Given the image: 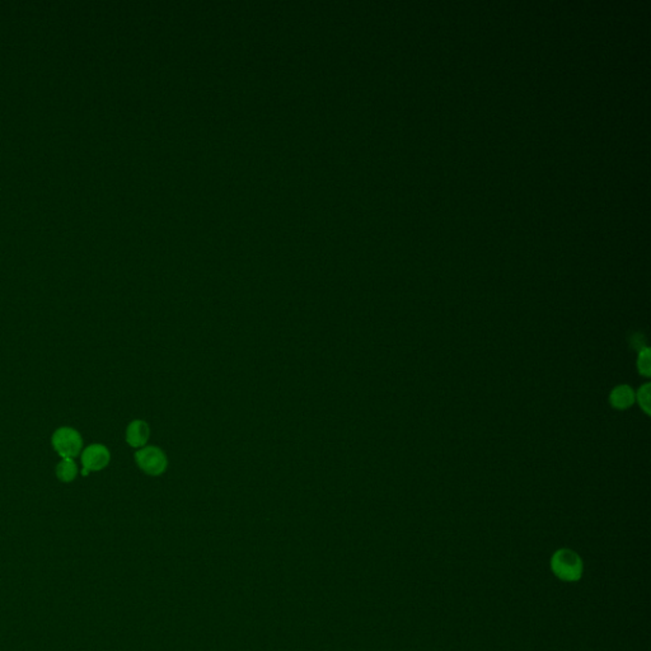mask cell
Listing matches in <instances>:
<instances>
[{
    "mask_svg": "<svg viewBox=\"0 0 651 651\" xmlns=\"http://www.w3.org/2000/svg\"><path fill=\"white\" fill-rule=\"evenodd\" d=\"M551 571L564 583H578L584 575V561L571 548L556 549L549 560Z\"/></svg>",
    "mask_w": 651,
    "mask_h": 651,
    "instance_id": "6da1fadb",
    "label": "cell"
},
{
    "mask_svg": "<svg viewBox=\"0 0 651 651\" xmlns=\"http://www.w3.org/2000/svg\"><path fill=\"white\" fill-rule=\"evenodd\" d=\"M51 445L61 458L74 459L83 451V438L72 426H61L53 434Z\"/></svg>",
    "mask_w": 651,
    "mask_h": 651,
    "instance_id": "7a4b0ae2",
    "label": "cell"
},
{
    "mask_svg": "<svg viewBox=\"0 0 651 651\" xmlns=\"http://www.w3.org/2000/svg\"><path fill=\"white\" fill-rule=\"evenodd\" d=\"M135 462L146 475H162L167 469L168 461L162 449L157 447H143L135 453Z\"/></svg>",
    "mask_w": 651,
    "mask_h": 651,
    "instance_id": "3957f363",
    "label": "cell"
},
{
    "mask_svg": "<svg viewBox=\"0 0 651 651\" xmlns=\"http://www.w3.org/2000/svg\"><path fill=\"white\" fill-rule=\"evenodd\" d=\"M111 462V453L107 447L99 443L88 445L80 453L82 463V475L87 476L89 472H98L106 469Z\"/></svg>",
    "mask_w": 651,
    "mask_h": 651,
    "instance_id": "277c9868",
    "label": "cell"
},
{
    "mask_svg": "<svg viewBox=\"0 0 651 651\" xmlns=\"http://www.w3.org/2000/svg\"><path fill=\"white\" fill-rule=\"evenodd\" d=\"M151 429L146 421H131L126 427V442L130 447L141 449L146 447V442L149 440Z\"/></svg>",
    "mask_w": 651,
    "mask_h": 651,
    "instance_id": "5b68a950",
    "label": "cell"
},
{
    "mask_svg": "<svg viewBox=\"0 0 651 651\" xmlns=\"http://www.w3.org/2000/svg\"><path fill=\"white\" fill-rule=\"evenodd\" d=\"M635 401H636V393L627 384H620L615 387L609 396V402L616 410H627L633 406Z\"/></svg>",
    "mask_w": 651,
    "mask_h": 651,
    "instance_id": "8992f818",
    "label": "cell"
},
{
    "mask_svg": "<svg viewBox=\"0 0 651 651\" xmlns=\"http://www.w3.org/2000/svg\"><path fill=\"white\" fill-rule=\"evenodd\" d=\"M55 474L59 481L70 483L78 477L80 469H78V464L74 462V459L61 458L60 462L56 464Z\"/></svg>",
    "mask_w": 651,
    "mask_h": 651,
    "instance_id": "52a82bcc",
    "label": "cell"
},
{
    "mask_svg": "<svg viewBox=\"0 0 651 651\" xmlns=\"http://www.w3.org/2000/svg\"><path fill=\"white\" fill-rule=\"evenodd\" d=\"M638 369L641 376L644 377H650L651 363H650V349L644 347L639 350V358H638Z\"/></svg>",
    "mask_w": 651,
    "mask_h": 651,
    "instance_id": "ba28073f",
    "label": "cell"
},
{
    "mask_svg": "<svg viewBox=\"0 0 651 651\" xmlns=\"http://www.w3.org/2000/svg\"><path fill=\"white\" fill-rule=\"evenodd\" d=\"M636 401L646 415H650V383H646L636 393Z\"/></svg>",
    "mask_w": 651,
    "mask_h": 651,
    "instance_id": "9c48e42d",
    "label": "cell"
}]
</instances>
